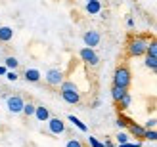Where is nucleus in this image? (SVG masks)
<instances>
[{
    "instance_id": "nucleus-1",
    "label": "nucleus",
    "mask_w": 157,
    "mask_h": 147,
    "mask_svg": "<svg viewBox=\"0 0 157 147\" xmlns=\"http://www.w3.org/2000/svg\"><path fill=\"white\" fill-rule=\"evenodd\" d=\"M59 92H61V97H63L65 103H69V105L81 103V92H78V88L75 86V82L63 80L59 84Z\"/></svg>"
},
{
    "instance_id": "nucleus-2",
    "label": "nucleus",
    "mask_w": 157,
    "mask_h": 147,
    "mask_svg": "<svg viewBox=\"0 0 157 147\" xmlns=\"http://www.w3.org/2000/svg\"><path fill=\"white\" fill-rule=\"evenodd\" d=\"M147 38L146 36H134V38H130L128 40V46H127V53L130 57H142L146 56V52H147Z\"/></svg>"
},
{
    "instance_id": "nucleus-3",
    "label": "nucleus",
    "mask_w": 157,
    "mask_h": 147,
    "mask_svg": "<svg viewBox=\"0 0 157 147\" xmlns=\"http://www.w3.org/2000/svg\"><path fill=\"white\" fill-rule=\"evenodd\" d=\"M130 82H132L130 69H128V67H124V65L117 67V69H115V73H113V86H119V88L128 90Z\"/></svg>"
},
{
    "instance_id": "nucleus-4",
    "label": "nucleus",
    "mask_w": 157,
    "mask_h": 147,
    "mask_svg": "<svg viewBox=\"0 0 157 147\" xmlns=\"http://www.w3.org/2000/svg\"><path fill=\"white\" fill-rule=\"evenodd\" d=\"M78 56H81V59L84 61L86 65H90V67H96L98 63H100V57H98V53L94 52V48H82L81 52H78Z\"/></svg>"
},
{
    "instance_id": "nucleus-5",
    "label": "nucleus",
    "mask_w": 157,
    "mask_h": 147,
    "mask_svg": "<svg viewBox=\"0 0 157 147\" xmlns=\"http://www.w3.org/2000/svg\"><path fill=\"white\" fill-rule=\"evenodd\" d=\"M23 105H25V101H23V97H19V96H10V97L6 99V107H8V111L13 113V115L23 113Z\"/></svg>"
},
{
    "instance_id": "nucleus-6",
    "label": "nucleus",
    "mask_w": 157,
    "mask_h": 147,
    "mask_svg": "<svg viewBox=\"0 0 157 147\" xmlns=\"http://www.w3.org/2000/svg\"><path fill=\"white\" fill-rule=\"evenodd\" d=\"M48 130L52 134H56V136H59V134H63L65 132V122L61 120V119H56V117H50L48 120Z\"/></svg>"
},
{
    "instance_id": "nucleus-7",
    "label": "nucleus",
    "mask_w": 157,
    "mask_h": 147,
    "mask_svg": "<svg viewBox=\"0 0 157 147\" xmlns=\"http://www.w3.org/2000/svg\"><path fill=\"white\" fill-rule=\"evenodd\" d=\"M44 79H46V82H48L50 86H59V84L63 82V73H61L59 69H50Z\"/></svg>"
},
{
    "instance_id": "nucleus-8",
    "label": "nucleus",
    "mask_w": 157,
    "mask_h": 147,
    "mask_svg": "<svg viewBox=\"0 0 157 147\" xmlns=\"http://www.w3.org/2000/svg\"><path fill=\"white\" fill-rule=\"evenodd\" d=\"M82 40H84V44L88 46V48H94V46H98V44H100L101 36H100L98 31H86L84 36H82Z\"/></svg>"
},
{
    "instance_id": "nucleus-9",
    "label": "nucleus",
    "mask_w": 157,
    "mask_h": 147,
    "mask_svg": "<svg viewBox=\"0 0 157 147\" xmlns=\"http://www.w3.org/2000/svg\"><path fill=\"white\" fill-rule=\"evenodd\" d=\"M127 128H128L130 136H134V138H140V140H144V134H146V128H144V126H140V124H136V122L128 120Z\"/></svg>"
},
{
    "instance_id": "nucleus-10",
    "label": "nucleus",
    "mask_w": 157,
    "mask_h": 147,
    "mask_svg": "<svg viewBox=\"0 0 157 147\" xmlns=\"http://www.w3.org/2000/svg\"><path fill=\"white\" fill-rule=\"evenodd\" d=\"M84 10L88 12L90 15H96V13L101 12V2H100V0H90V2H86Z\"/></svg>"
},
{
    "instance_id": "nucleus-11",
    "label": "nucleus",
    "mask_w": 157,
    "mask_h": 147,
    "mask_svg": "<svg viewBox=\"0 0 157 147\" xmlns=\"http://www.w3.org/2000/svg\"><path fill=\"white\" fill-rule=\"evenodd\" d=\"M35 117L40 120V122H46L50 119V111H48V107H44V105H38L36 109H35Z\"/></svg>"
},
{
    "instance_id": "nucleus-12",
    "label": "nucleus",
    "mask_w": 157,
    "mask_h": 147,
    "mask_svg": "<svg viewBox=\"0 0 157 147\" xmlns=\"http://www.w3.org/2000/svg\"><path fill=\"white\" fill-rule=\"evenodd\" d=\"M23 76H25L27 82H38L42 75H40V71H38V69H27V71L23 73Z\"/></svg>"
},
{
    "instance_id": "nucleus-13",
    "label": "nucleus",
    "mask_w": 157,
    "mask_h": 147,
    "mask_svg": "<svg viewBox=\"0 0 157 147\" xmlns=\"http://www.w3.org/2000/svg\"><path fill=\"white\" fill-rule=\"evenodd\" d=\"M12 36H13L12 27H0V42H10Z\"/></svg>"
},
{
    "instance_id": "nucleus-14",
    "label": "nucleus",
    "mask_w": 157,
    "mask_h": 147,
    "mask_svg": "<svg viewBox=\"0 0 157 147\" xmlns=\"http://www.w3.org/2000/svg\"><path fill=\"white\" fill-rule=\"evenodd\" d=\"M117 103H119V109H121V111L128 109V107H130V103H132V97H130V94H128V90L124 92V96H123V97H121Z\"/></svg>"
},
{
    "instance_id": "nucleus-15",
    "label": "nucleus",
    "mask_w": 157,
    "mask_h": 147,
    "mask_svg": "<svg viewBox=\"0 0 157 147\" xmlns=\"http://www.w3.org/2000/svg\"><path fill=\"white\" fill-rule=\"evenodd\" d=\"M69 122H73V124H75L78 130H81V132H86V130H88V126H86V124H84V122H82L81 119H77L75 115H69Z\"/></svg>"
},
{
    "instance_id": "nucleus-16",
    "label": "nucleus",
    "mask_w": 157,
    "mask_h": 147,
    "mask_svg": "<svg viewBox=\"0 0 157 147\" xmlns=\"http://www.w3.org/2000/svg\"><path fill=\"white\" fill-rule=\"evenodd\" d=\"M144 63H146V67H147V69H151V71L157 75V57L147 56V53H146V61H144Z\"/></svg>"
},
{
    "instance_id": "nucleus-17",
    "label": "nucleus",
    "mask_w": 157,
    "mask_h": 147,
    "mask_svg": "<svg viewBox=\"0 0 157 147\" xmlns=\"http://www.w3.org/2000/svg\"><path fill=\"white\" fill-rule=\"evenodd\" d=\"M147 56H153V57H157V38H151L150 42H147Z\"/></svg>"
},
{
    "instance_id": "nucleus-18",
    "label": "nucleus",
    "mask_w": 157,
    "mask_h": 147,
    "mask_svg": "<svg viewBox=\"0 0 157 147\" xmlns=\"http://www.w3.org/2000/svg\"><path fill=\"white\" fill-rule=\"evenodd\" d=\"M124 92H127V90H124V88H119V86H113L111 88V97H113V101H119V99L124 96Z\"/></svg>"
},
{
    "instance_id": "nucleus-19",
    "label": "nucleus",
    "mask_w": 157,
    "mask_h": 147,
    "mask_svg": "<svg viewBox=\"0 0 157 147\" xmlns=\"http://www.w3.org/2000/svg\"><path fill=\"white\" fill-rule=\"evenodd\" d=\"M35 109H36V105L29 101V103L23 105V115H25V117H31V115H35Z\"/></svg>"
},
{
    "instance_id": "nucleus-20",
    "label": "nucleus",
    "mask_w": 157,
    "mask_h": 147,
    "mask_svg": "<svg viewBox=\"0 0 157 147\" xmlns=\"http://www.w3.org/2000/svg\"><path fill=\"white\" fill-rule=\"evenodd\" d=\"M144 140H147V141H157V132L155 130H146V134H144Z\"/></svg>"
},
{
    "instance_id": "nucleus-21",
    "label": "nucleus",
    "mask_w": 157,
    "mask_h": 147,
    "mask_svg": "<svg viewBox=\"0 0 157 147\" xmlns=\"http://www.w3.org/2000/svg\"><path fill=\"white\" fill-rule=\"evenodd\" d=\"M19 65V61L15 59L13 56H10V57H6V69H15Z\"/></svg>"
},
{
    "instance_id": "nucleus-22",
    "label": "nucleus",
    "mask_w": 157,
    "mask_h": 147,
    "mask_svg": "<svg viewBox=\"0 0 157 147\" xmlns=\"http://www.w3.org/2000/svg\"><path fill=\"white\" fill-rule=\"evenodd\" d=\"M88 143H90V147H105L104 141H100L98 138H94V136H88Z\"/></svg>"
},
{
    "instance_id": "nucleus-23",
    "label": "nucleus",
    "mask_w": 157,
    "mask_h": 147,
    "mask_svg": "<svg viewBox=\"0 0 157 147\" xmlns=\"http://www.w3.org/2000/svg\"><path fill=\"white\" fill-rule=\"evenodd\" d=\"M127 141H130V136L128 134H124V132H119V134H117V143H127Z\"/></svg>"
},
{
    "instance_id": "nucleus-24",
    "label": "nucleus",
    "mask_w": 157,
    "mask_h": 147,
    "mask_svg": "<svg viewBox=\"0 0 157 147\" xmlns=\"http://www.w3.org/2000/svg\"><path fill=\"white\" fill-rule=\"evenodd\" d=\"M119 147H142V140H140V141H127V143H121Z\"/></svg>"
},
{
    "instance_id": "nucleus-25",
    "label": "nucleus",
    "mask_w": 157,
    "mask_h": 147,
    "mask_svg": "<svg viewBox=\"0 0 157 147\" xmlns=\"http://www.w3.org/2000/svg\"><path fill=\"white\" fill-rule=\"evenodd\" d=\"M65 147H82V143L78 141V140H69V141L65 143Z\"/></svg>"
},
{
    "instance_id": "nucleus-26",
    "label": "nucleus",
    "mask_w": 157,
    "mask_h": 147,
    "mask_svg": "<svg viewBox=\"0 0 157 147\" xmlns=\"http://www.w3.org/2000/svg\"><path fill=\"white\" fill-rule=\"evenodd\" d=\"M6 76H8V80H12V82H15V80L19 79L17 73H13V71H8V73H6Z\"/></svg>"
},
{
    "instance_id": "nucleus-27",
    "label": "nucleus",
    "mask_w": 157,
    "mask_h": 147,
    "mask_svg": "<svg viewBox=\"0 0 157 147\" xmlns=\"http://www.w3.org/2000/svg\"><path fill=\"white\" fill-rule=\"evenodd\" d=\"M115 124L119 126V128H123V126H127V124H128V120H127V119H123V117H119V119H117V122H115Z\"/></svg>"
},
{
    "instance_id": "nucleus-28",
    "label": "nucleus",
    "mask_w": 157,
    "mask_h": 147,
    "mask_svg": "<svg viewBox=\"0 0 157 147\" xmlns=\"http://www.w3.org/2000/svg\"><path fill=\"white\" fill-rule=\"evenodd\" d=\"M155 124H157V119H150V120L146 122V126H144V128H146V130H150V128H153Z\"/></svg>"
},
{
    "instance_id": "nucleus-29",
    "label": "nucleus",
    "mask_w": 157,
    "mask_h": 147,
    "mask_svg": "<svg viewBox=\"0 0 157 147\" xmlns=\"http://www.w3.org/2000/svg\"><path fill=\"white\" fill-rule=\"evenodd\" d=\"M104 145H105V147H115V143H113L111 140H105V141H104Z\"/></svg>"
},
{
    "instance_id": "nucleus-30",
    "label": "nucleus",
    "mask_w": 157,
    "mask_h": 147,
    "mask_svg": "<svg viewBox=\"0 0 157 147\" xmlns=\"http://www.w3.org/2000/svg\"><path fill=\"white\" fill-rule=\"evenodd\" d=\"M6 73H8V69H6V67H2V65H0V76H4Z\"/></svg>"
},
{
    "instance_id": "nucleus-31",
    "label": "nucleus",
    "mask_w": 157,
    "mask_h": 147,
    "mask_svg": "<svg viewBox=\"0 0 157 147\" xmlns=\"http://www.w3.org/2000/svg\"><path fill=\"white\" fill-rule=\"evenodd\" d=\"M127 25L132 29V27H134V19H127Z\"/></svg>"
},
{
    "instance_id": "nucleus-32",
    "label": "nucleus",
    "mask_w": 157,
    "mask_h": 147,
    "mask_svg": "<svg viewBox=\"0 0 157 147\" xmlns=\"http://www.w3.org/2000/svg\"><path fill=\"white\" fill-rule=\"evenodd\" d=\"M84 2H90V0H84Z\"/></svg>"
}]
</instances>
